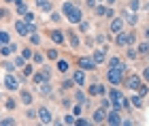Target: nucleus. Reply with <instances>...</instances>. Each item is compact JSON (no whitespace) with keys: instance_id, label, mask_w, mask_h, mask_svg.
<instances>
[{"instance_id":"f257e3e1","label":"nucleus","mask_w":149,"mask_h":126,"mask_svg":"<svg viewBox=\"0 0 149 126\" xmlns=\"http://www.w3.org/2000/svg\"><path fill=\"white\" fill-rule=\"evenodd\" d=\"M51 79V71L47 69V66H43L40 71H36L34 75H32V81H34L36 85H40V83H45V81H49Z\"/></svg>"},{"instance_id":"f03ea898","label":"nucleus","mask_w":149,"mask_h":126,"mask_svg":"<svg viewBox=\"0 0 149 126\" xmlns=\"http://www.w3.org/2000/svg\"><path fill=\"white\" fill-rule=\"evenodd\" d=\"M77 66H79V69H83V71H94L98 64L94 62L92 56H81V58H77Z\"/></svg>"},{"instance_id":"7ed1b4c3","label":"nucleus","mask_w":149,"mask_h":126,"mask_svg":"<svg viewBox=\"0 0 149 126\" xmlns=\"http://www.w3.org/2000/svg\"><path fill=\"white\" fill-rule=\"evenodd\" d=\"M107 79H109L111 85H119L121 81H124V73H121L119 69H109L107 71Z\"/></svg>"},{"instance_id":"20e7f679","label":"nucleus","mask_w":149,"mask_h":126,"mask_svg":"<svg viewBox=\"0 0 149 126\" xmlns=\"http://www.w3.org/2000/svg\"><path fill=\"white\" fill-rule=\"evenodd\" d=\"M126 28V22H124V17L121 15H115L111 19V24H109V32H113V34H117V32H121Z\"/></svg>"},{"instance_id":"39448f33","label":"nucleus","mask_w":149,"mask_h":126,"mask_svg":"<svg viewBox=\"0 0 149 126\" xmlns=\"http://www.w3.org/2000/svg\"><path fill=\"white\" fill-rule=\"evenodd\" d=\"M13 28H15V32H17L19 36H30V32H32V28H30V24L26 22V19H24V22H22V19H17V22H15V26H13Z\"/></svg>"},{"instance_id":"423d86ee","label":"nucleus","mask_w":149,"mask_h":126,"mask_svg":"<svg viewBox=\"0 0 149 126\" xmlns=\"http://www.w3.org/2000/svg\"><path fill=\"white\" fill-rule=\"evenodd\" d=\"M121 120H124V118H121L119 111H117V109H111V111H107V122H104V124L119 126V124H121Z\"/></svg>"},{"instance_id":"0eeeda50","label":"nucleus","mask_w":149,"mask_h":126,"mask_svg":"<svg viewBox=\"0 0 149 126\" xmlns=\"http://www.w3.org/2000/svg\"><path fill=\"white\" fill-rule=\"evenodd\" d=\"M66 19H68L70 24H79V22H83V13H81V9H79L77 4H74L72 9H70V13L66 15Z\"/></svg>"},{"instance_id":"6e6552de","label":"nucleus","mask_w":149,"mask_h":126,"mask_svg":"<svg viewBox=\"0 0 149 126\" xmlns=\"http://www.w3.org/2000/svg\"><path fill=\"white\" fill-rule=\"evenodd\" d=\"M92 122H94V124H104V122H107V109H104V107L94 109V113H92Z\"/></svg>"},{"instance_id":"1a4fd4ad","label":"nucleus","mask_w":149,"mask_h":126,"mask_svg":"<svg viewBox=\"0 0 149 126\" xmlns=\"http://www.w3.org/2000/svg\"><path fill=\"white\" fill-rule=\"evenodd\" d=\"M141 83H143V79H141L139 75H134V73L126 77V88H130V90H139Z\"/></svg>"},{"instance_id":"9d476101","label":"nucleus","mask_w":149,"mask_h":126,"mask_svg":"<svg viewBox=\"0 0 149 126\" xmlns=\"http://www.w3.org/2000/svg\"><path fill=\"white\" fill-rule=\"evenodd\" d=\"M121 17H124V22L128 26H136L139 24V13L136 11H124V13H121Z\"/></svg>"},{"instance_id":"9b49d317","label":"nucleus","mask_w":149,"mask_h":126,"mask_svg":"<svg viewBox=\"0 0 149 126\" xmlns=\"http://www.w3.org/2000/svg\"><path fill=\"white\" fill-rule=\"evenodd\" d=\"M87 92H90V96H104L107 94V88L102 83H92L90 88H87Z\"/></svg>"},{"instance_id":"f8f14e48","label":"nucleus","mask_w":149,"mask_h":126,"mask_svg":"<svg viewBox=\"0 0 149 126\" xmlns=\"http://www.w3.org/2000/svg\"><path fill=\"white\" fill-rule=\"evenodd\" d=\"M107 49H109V47H100V49H94V62H96V64H104L107 62Z\"/></svg>"},{"instance_id":"ddd939ff","label":"nucleus","mask_w":149,"mask_h":126,"mask_svg":"<svg viewBox=\"0 0 149 126\" xmlns=\"http://www.w3.org/2000/svg\"><path fill=\"white\" fill-rule=\"evenodd\" d=\"M36 116L40 118V122H43V124H51L53 120H51V113H49V109H47V107H38L36 109Z\"/></svg>"},{"instance_id":"4468645a","label":"nucleus","mask_w":149,"mask_h":126,"mask_svg":"<svg viewBox=\"0 0 149 126\" xmlns=\"http://www.w3.org/2000/svg\"><path fill=\"white\" fill-rule=\"evenodd\" d=\"M72 79H74V83H77L79 88H83V85H85V71L83 69H74Z\"/></svg>"},{"instance_id":"2eb2a0df","label":"nucleus","mask_w":149,"mask_h":126,"mask_svg":"<svg viewBox=\"0 0 149 126\" xmlns=\"http://www.w3.org/2000/svg\"><path fill=\"white\" fill-rule=\"evenodd\" d=\"M115 45H117V47H128V32L126 30H121V32L115 34Z\"/></svg>"},{"instance_id":"dca6fc26","label":"nucleus","mask_w":149,"mask_h":126,"mask_svg":"<svg viewBox=\"0 0 149 126\" xmlns=\"http://www.w3.org/2000/svg\"><path fill=\"white\" fill-rule=\"evenodd\" d=\"M49 36H51V41L58 43V45H64V41H66L62 30H49Z\"/></svg>"},{"instance_id":"f3484780","label":"nucleus","mask_w":149,"mask_h":126,"mask_svg":"<svg viewBox=\"0 0 149 126\" xmlns=\"http://www.w3.org/2000/svg\"><path fill=\"white\" fill-rule=\"evenodd\" d=\"M19 47H17V45L15 43H6V45H2V47H0V54H2L4 58L6 56H11V54H15V51H17Z\"/></svg>"},{"instance_id":"a211bd4d","label":"nucleus","mask_w":149,"mask_h":126,"mask_svg":"<svg viewBox=\"0 0 149 126\" xmlns=\"http://www.w3.org/2000/svg\"><path fill=\"white\" fill-rule=\"evenodd\" d=\"M36 88H38V92H40V96H51V94H53V85H51L49 81L40 83V85H36Z\"/></svg>"},{"instance_id":"6ab92c4d","label":"nucleus","mask_w":149,"mask_h":126,"mask_svg":"<svg viewBox=\"0 0 149 126\" xmlns=\"http://www.w3.org/2000/svg\"><path fill=\"white\" fill-rule=\"evenodd\" d=\"M36 6L40 11H45V13H51L53 11V4L49 2V0H36Z\"/></svg>"},{"instance_id":"aec40b11","label":"nucleus","mask_w":149,"mask_h":126,"mask_svg":"<svg viewBox=\"0 0 149 126\" xmlns=\"http://www.w3.org/2000/svg\"><path fill=\"white\" fill-rule=\"evenodd\" d=\"M74 103H81V105H85L87 103V96H85V92H81L79 90V85H77V90H74V98H72Z\"/></svg>"},{"instance_id":"412c9836","label":"nucleus","mask_w":149,"mask_h":126,"mask_svg":"<svg viewBox=\"0 0 149 126\" xmlns=\"http://www.w3.org/2000/svg\"><path fill=\"white\" fill-rule=\"evenodd\" d=\"M58 71L60 73H68V69H70V62L68 60H64V58H58Z\"/></svg>"},{"instance_id":"4be33fe9","label":"nucleus","mask_w":149,"mask_h":126,"mask_svg":"<svg viewBox=\"0 0 149 126\" xmlns=\"http://www.w3.org/2000/svg\"><path fill=\"white\" fill-rule=\"evenodd\" d=\"M19 96H22V103L24 105H32V92L22 90V92H19Z\"/></svg>"},{"instance_id":"5701e85b","label":"nucleus","mask_w":149,"mask_h":126,"mask_svg":"<svg viewBox=\"0 0 149 126\" xmlns=\"http://www.w3.org/2000/svg\"><path fill=\"white\" fill-rule=\"evenodd\" d=\"M68 43H70V47H72V49H77L79 45H81V41H79V36L74 34V32H68Z\"/></svg>"},{"instance_id":"b1692460","label":"nucleus","mask_w":149,"mask_h":126,"mask_svg":"<svg viewBox=\"0 0 149 126\" xmlns=\"http://www.w3.org/2000/svg\"><path fill=\"white\" fill-rule=\"evenodd\" d=\"M136 51H139V56H147V54H149V41H143V43H139Z\"/></svg>"},{"instance_id":"393cba45","label":"nucleus","mask_w":149,"mask_h":126,"mask_svg":"<svg viewBox=\"0 0 149 126\" xmlns=\"http://www.w3.org/2000/svg\"><path fill=\"white\" fill-rule=\"evenodd\" d=\"M6 43H11V34H9L6 30H0V47L6 45Z\"/></svg>"},{"instance_id":"a878e982","label":"nucleus","mask_w":149,"mask_h":126,"mask_svg":"<svg viewBox=\"0 0 149 126\" xmlns=\"http://www.w3.org/2000/svg\"><path fill=\"white\" fill-rule=\"evenodd\" d=\"M126 56L130 58V60H136V58H139V51L134 49L132 45H128V47H126Z\"/></svg>"},{"instance_id":"bb28decb","label":"nucleus","mask_w":149,"mask_h":126,"mask_svg":"<svg viewBox=\"0 0 149 126\" xmlns=\"http://www.w3.org/2000/svg\"><path fill=\"white\" fill-rule=\"evenodd\" d=\"M15 6H17V13H19V15H24V13L28 11V6H26V0H15Z\"/></svg>"},{"instance_id":"cd10ccee","label":"nucleus","mask_w":149,"mask_h":126,"mask_svg":"<svg viewBox=\"0 0 149 126\" xmlns=\"http://www.w3.org/2000/svg\"><path fill=\"white\" fill-rule=\"evenodd\" d=\"M94 13H96V17H104L107 15V6L104 4H96L94 6Z\"/></svg>"},{"instance_id":"c85d7f7f","label":"nucleus","mask_w":149,"mask_h":126,"mask_svg":"<svg viewBox=\"0 0 149 126\" xmlns=\"http://www.w3.org/2000/svg\"><path fill=\"white\" fill-rule=\"evenodd\" d=\"M107 64H109V69H117V66L121 64V60H119L117 56H111L109 60H107Z\"/></svg>"},{"instance_id":"c756f323","label":"nucleus","mask_w":149,"mask_h":126,"mask_svg":"<svg viewBox=\"0 0 149 126\" xmlns=\"http://www.w3.org/2000/svg\"><path fill=\"white\" fill-rule=\"evenodd\" d=\"M130 101H132V105H134L136 109H141V107H143V96H141V94H134V96L130 98Z\"/></svg>"},{"instance_id":"7c9ffc66","label":"nucleus","mask_w":149,"mask_h":126,"mask_svg":"<svg viewBox=\"0 0 149 126\" xmlns=\"http://www.w3.org/2000/svg\"><path fill=\"white\" fill-rule=\"evenodd\" d=\"M32 62H34V64H43L45 62V56L40 54V51H34V54H32Z\"/></svg>"},{"instance_id":"2f4dec72","label":"nucleus","mask_w":149,"mask_h":126,"mask_svg":"<svg viewBox=\"0 0 149 126\" xmlns=\"http://www.w3.org/2000/svg\"><path fill=\"white\" fill-rule=\"evenodd\" d=\"M70 109H72V116H77V118H79V116H81V111H83V105H81V103H72V107H70Z\"/></svg>"},{"instance_id":"473e14b6","label":"nucleus","mask_w":149,"mask_h":126,"mask_svg":"<svg viewBox=\"0 0 149 126\" xmlns=\"http://www.w3.org/2000/svg\"><path fill=\"white\" fill-rule=\"evenodd\" d=\"M72 6H74V2H72V0H66V2L62 4V13H64V15H68Z\"/></svg>"},{"instance_id":"72a5a7b5","label":"nucleus","mask_w":149,"mask_h":126,"mask_svg":"<svg viewBox=\"0 0 149 126\" xmlns=\"http://www.w3.org/2000/svg\"><path fill=\"white\" fill-rule=\"evenodd\" d=\"M0 66L4 69V73H13V71H15V64H13V62H9V60H4Z\"/></svg>"},{"instance_id":"f704fd0d","label":"nucleus","mask_w":149,"mask_h":126,"mask_svg":"<svg viewBox=\"0 0 149 126\" xmlns=\"http://www.w3.org/2000/svg\"><path fill=\"white\" fill-rule=\"evenodd\" d=\"M34 75V64H24V77Z\"/></svg>"},{"instance_id":"c9c22d12","label":"nucleus","mask_w":149,"mask_h":126,"mask_svg":"<svg viewBox=\"0 0 149 126\" xmlns=\"http://www.w3.org/2000/svg\"><path fill=\"white\" fill-rule=\"evenodd\" d=\"M128 9L130 11H139L141 9V0H128Z\"/></svg>"},{"instance_id":"e433bc0d","label":"nucleus","mask_w":149,"mask_h":126,"mask_svg":"<svg viewBox=\"0 0 149 126\" xmlns=\"http://www.w3.org/2000/svg\"><path fill=\"white\" fill-rule=\"evenodd\" d=\"M32 54H34V51H32L30 47H24V51H22V56H24V60H26V62L32 60Z\"/></svg>"},{"instance_id":"4c0bfd02","label":"nucleus","mask_w":149,"mask_h":126,"mask_svg":"<svg viewBox=\"0 0 149 126\" xmlns=\"http://www.w3.org/2000/svg\"><path fill=\"white\" fill-rule=\"evenodd\" d=\"M77 26H79V30H81V32H90V22H87V19H83V22H79Z\"/></svg>"},{"instance_id":"58836bf2","label":"nucleus","mask_w":149,"mask_h":126,"mask_svg":"<svg viewBox=\"0 0 149 126\" xmlns=\"http://www.w3.org/2000/svg\"><path fill=\"white\" fill-rule=\"evenodd\" d=\"M30 43L32 45H40V34H38V32H32V34H30Z\"/></svg>"},{"instance_id":"ea45409f","label":"nucleus","mask_w":149,"mask_h":126,"mask_svg":"<svg viewBox=\"0 0 149 126\" xmlns=\"http://www.w3.org/2000/svg\"><path fill=\"white\" fill-rule=\"evenodd\" d=\"M100 107H104V109H111L113 107V103H111V98L109 96H104L102 101H100Z\"/></svg>"},{"instance_id":"a19ab883","label":"nucleus","mask_w":149,"mask_h":126,"mask_svg":"<svg viewBox=\"0 0 149 126\" xmlns=\"http://www.w3.org/2000/svg\"><path fill=\"white\" fill-rule=\"evenodd\" d=\"M74 85H77V83H74V79H66V81H62V88L64 90H70V88H74Z\"/></svg>"},{"instance_id":"79ce46f5","label":"nucleus","mask_w":149,"mask_h":126,"mask_svg":"<svg viewBox=\"0 0 149 126\" xmlns=\"http://www.w3.org/2000/svg\"><path fill=\"white\" fill-rule=\"evenodd\" d=\"M74 122H77V116H72V113L64 116V124H74Z\"/></svg>"},{"instance_id":"37998d69","label":"nucleus","mask_w":149,"mask_h":126,"mask_svg":"<svg viewBox=\"0 0 149 126\" xmlns=\"http://www.w3.org/2000/svg\"><path fill=\"white\" fill-rule=\"evenodd\" d=\"M72 103H74L72 98H62V107H64V109H70V107H72Z\"/></svg>"},{"instance_id":"c03bdc74","label":"nucleus","mask_w":149,"mask_h":126,"mask_svg":"<svg viewBox=\"0 0 149 126\" xmlns=\"http://www.w3.org/2000/svg\"><path fill=\"white\" fill-rule=\"evenodd\" d=\"M0 124L2 126H11V124H15V120H13V118H0Z\"/></svg>"},{"instance_id":"a18cd8bd","label":"nucleus","mask_w":149,"mask_h":126,"mask_svg":"<svg viewBox=\"0 0 149 126\" xmlns=\"http://www.w3.org/2000/svg\"><path fill=\"white\" fill-rule=\"evenodd\" d=\"M24 19H26V22H28V24H32V22H34V13L26 11V13H24Z\"/></svg>"},{"instance_id":"49530a36","label":"nucleus","mask_w":149,"mask_h":126,"mask_svg":"<svg viewBox=\"0 0 149 126\" xmlns=\"http://www.w3.org/2000/svg\"><path fill=\"white\" fill-rule=\"evenodd\" d=\"M47 58L49 60H58V49H49L47 51Z\"/></svg>"},{"instance_id":"de8ad7c7","label":"nucleus","mask_w":149,"mask_h":126,"mask_svg":"<svg viewBox=\"0 0 149 126\" xmlns=\"http://www.w3.org/2000/svg\"><path fill=\"white\" fill-rule=\"evenodd\" d=\"M136 92H139V94H141V96H147V92H149V88H147V85H145V83H141V88H139Z\"/></svg>"},{"instance_id":"09e8293b","label":"nucleus","mask_w":149,"mask_h":126,"mask_svg":"<svg viewBox=\"0 0 149 126\" xmlns=\"http://www.w3.org/2000/svg\"><path fill=\"white\" fill-rule=\"evenodd\" d=\"M13 64H15V66H22V69H24V64H26L24 56H17V58H15V62H13Z\"/></svg>"},{"instance_id":"8fccbe9b","label":"nucleus","mask_w":149,"mask_h":126,"mask_svg":"<svg viewBox=\"0 0 149 126\" xmlns=\"http://www.w3.org/2000/svg\"><path fill=\"white\" fill-rule=\"evenodd\" d=\"M136 43V34L134 32H128V45H134Z\"/></svg>"},{"instance_id":"3c124183","label":"nucleus","mask_w":149,"mask_h":126,"mask_svg":"<svg viewBox=\"0 0 149 126\" xmlns=\"http://www.w3.org/2000/svg\"><path fill=\"white\" fill-rule=\"evenodd\" d=\"M60 19H62V15H60L58 11H53V13H51V22H58V24H60Z\"/></svg>"},{"instance_id":"603ef678","label":"nucleus","mask_w":149,"mask_h":126,"mask_svg":"<svg viewBox=\"0 0 149 126\" xmlns=\"http://www.w3.org/2000/svg\"><path fill=\"white\" fill-rule=\"evenodd\" d=\"M6 109H15V101H13V98H6Z\"/></svg>"},{"instance_id":"864d4df0","label":"nucleus","mask_w":149,"mask_h":126,"mask_svg":"<svg viewBox=\"0 0 149 126\" xmlns=\"http://www.w3.org/2000/svg\"><path fill=\"white\" fill-rule=\"evenodd\" d=\"M77 126H87V124H92L90 120H81V118H77V122H74Z\"/></svg>"},{"instance_id":"5fc2aeb1","label":"nucleus","mask_w":149,"mask_h":126,"mask_svg":"<svg viewBox=\"0 0 149 126\" xmlns=\"http://www.w3.org/2000/svg\"><path fill=\"white\" fill-rule=\"evenodd\" d=\"M26 118H30V120H34V118H38V116H36V111H34V109H28V113H26Z\"/></svg>"},{"instance_id":"6e6d98bb","label":"nucleus","mask_w":149,"mask_h":126,"mask_svg":"<svg viewBox=\"0 0 149 126\" xmlns=\"http://www.w3.org/2000/svg\"><path fill=\"white\" fill-rule=\"evenodd\" d=\"M104 17H109V19H113V17H115V11L111 9V6H109V9H107V15H104Z\"/></svg>"},{"instance_id":"4d7b16f0","label":"nucleus","mask_w":149,"mask_h":126,"mask_svg":"<svg viewBox=\"0 0 149 126\" xmlns=\"http://www.w3.org/2000/svg\"><path fill=\"white\" fill-rule=\"evenodd\" d=\"M85 4H87V6H90V9H94V6H96V4H98V0H85Z\"/></svg>"},{"instance_id":"13d9d810","label":"nucleus","mask_w":149,"mask_h":126,"mask_svg":"<svg viewBox=\"0 0 149 126\" xmlns=\"http://www.w3.org/2000/svg\"><path fill=\"white\" fill-rule=\"evenodd\" d=\"M85 45H87V47H94V38L87 36V38H85Z\"/></svg>"},{"instance_id":"bf43d9fd","label":"nucleus","mask_w":149,"mask_h":126,"mask_svg":"<svg viewBox=\"0 0 149 126\" xmlns=\"http://www.w3.org/2000/svg\"><path fill=\"white\" fill-rule=\"evenodd\" d=\"M94 41H98V43H104V41H107V36H104V34H98L96 38H94Z\"/></svg>"},{"instance_id":"052dcab7","label":"nucleus","mask_w":149,"mask_h":126,"mask_svg":"<svg viewBox=\"0 0 149 126\" xmlns=\"http://www.w3.org/2000/svg\"><path fill=\"white\" fill-rule=\"evenodd\" d=\"M143 79H145V81H149V66L143 71Z\"/></svg>"},{"instance_id":"680f3d73","label":"nucleus","mask_w":149,"mask_h":126,"mask_svg":"<svg viewBox=\"0 0 149 126\" xmlns=\"http://www.w3.org/2000/svg\"><path fill=\"white\" fill-rule=\"evenodd\" d=\"M143 34H145V41H149V26H147V28L143 30Z\"/></svg>"},{"instance_id":"e2e57ef3","label":"nucleus","mask_w":149,"mask_h":126,"mask_svg":"<svg viewBox=\"0 0 149 126\" xmlns=\"http://www.w3.org/2000/svg\"><path fill=\"white\" fill-rule=\"evenodd\" d=\"M104 2H107V4H109V6H113L115 2H117V0H104Z\"/></svg>"},{"instance_id":"0e129e2a","label":"nucleus","mask_w":149,"mask_h":126,"mask_svg":"<svg viewBox=\"0 0 149 126\" xmlns=\"http://www.w3.org/2000/svg\"><path fill=\"white\" fill-rule=\"evenodd\" d=\"M4 15H6V11H4V9H0V19H4Z\"/></svg>"},{"instance_id":"69168bd1","label":"nucleus","mask_w":149,"mask_h":126,"mask_svg":"<svg viewBox=\"0 0 149 126\" xmlns=\"http://www.w3.org/2000/svg\"><path fill=\"white\" fill-rule=\"evenodd\" d=\"M4 2H15V0H4Z\"/></svg>"},{"instance_id":"338daca9","label":"nucleus","mask_w":149,"mask_h":126,"mask_svg":"<svg viewBox=\"0 0 149 126\" xmlns=\"http://www.w3.org/2000/svg\"><path fill=\"white\" fill-rule=\"evenodd\" d=\"M147 56H149V54H147Z\"/></svg>"}]
</instances>
